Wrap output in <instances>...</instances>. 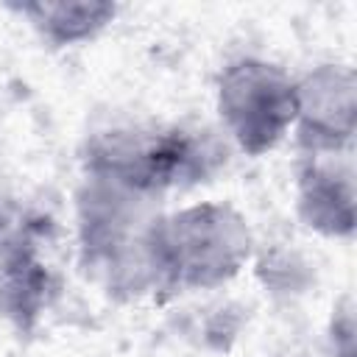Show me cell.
I'll return each instance as SVG.
<instances>
[{"label": "cell", "mask_w": 357, "mask_h": 357, "mask_svg": "<svg viewBox=\"0 0 357 357\" xmlns=\"http://www.w3.org/2000/svg\"><path fill=\"white\" fill-rule=\"evenodd\" d=\"M229 159L223 137L201 123H128L86 139V178L159 198L215 176Z\"/></svg>", "instance_id": "6da1fadb"}, {"label": "cell", "mask_w": 357, "mask_h": 357, "mask_svg": "<svg viewBox=\"0 0 357 357\" xmlns=\"http://www.w3.org/2000/svg\"><path fill=\"white\" fill-rule=\"evenodd\" d=\"M151 201L95 178L78 192L81 262L117 298L159 290L151 248L159 212L148 209Z\"/></svg>", "instance_id": "7a4b0ae2"}, {"label": "cell", "mask_w": 357, "mask_h": 357, "mask_svg": "<svg viewBox=\"0 0 357 357\" xmlns=\"http://www.w3.org/2000/svg\"><path fill=\"white\" fill-rule=\"evenodd\" d=\"M151 248L159 290H215L245 268L254 234L231 204L201 201L159 215Z\"/></svg>", "instance_id": "3957f363"}, {"label": "cell", "mask_w": 357, "mask_h": 357, "mask_svg": "<svg viewBox=\"0 0 357 357\" xmlns=\"http://www.w3.org/2000/svg\"><path fill=\"white\" fill-rule=\"evenodd\" d=\"M215 103L229 139L262 156L296 126V78L268 59L240 56L220 70Z\"/></svg>", "instance_id": "277c9868"}, {"label": "cell", "mask_w": 357, "mask_h": 357, "mask_svg": "<svg viewBox=\"0 0 357 357\" xmlns=\"http://www.w3.org/2000/svg\"><path fill=\"white\" fill-rule=\"evenodd\" d=\"M45 223L0 209V310L20 332L33 329L59 290L53 268L39 254Z\"/></svg>", "instance_id": "5b68a950"}, {"label": "cell", "mask_w": 357, "mask_h": 357, "mask_svg": "<svg viewBox=\"0 0 357 357\" xmlns=\"http://www.w3.org/2000/svg\"><path fill=\"white\" fill-rule=\"evenodd\" d=\"M357 120V81L349 64L324 61L296 81L301 151H349Z\"/></svg>", "instance_id": "8992f818"}, {"label": "cell", "mask_w": 357, "mask_h": 357, "mask_svg": "<svg viewBox=\"0 0 357 357\" xmlns=\"http://www.w3.org/2000/svg\"><path fill=\"white\" fill-rule=\"evenodd\" d=\"M296 215L324 237L354 231V165L349 151H304L296 178Z\"/></svg>", "instance_id": "52a82bcc"}, {"label": "cell", "mask_w": 357, "mask_h": 357, "mask_svg": "<svg viewBox=\"0 0 357 357\" xmlns=\"http://www.w3.org/2000/svg\"><path fill=\"white\" fill-rule=\"evenodd\" d=\"M14 8L20 11V17L28 20L36 36L50 47H73L95 39L100 31H106L114 22L120 11L114 3H100V0H78V3L39 0V3H22Z\"/></svg>", "instance_id": "ba28073f"}, {"label": "cell", "mask_w": 357, "mask_h": 357, "mask_svg": "<svg viewBox=\"0 0 357 357\" xmlns=\"http://www.w3.org/2000/svg\"><path fill=\"white\" fill-rule=\"evenodd\" d=\"M337 340H340V346H335V357H351V351H354V318H351L349 301L332 318V343H337Z\"/></svg>", "instance_id": "9c48e42d"}]
</instances>
